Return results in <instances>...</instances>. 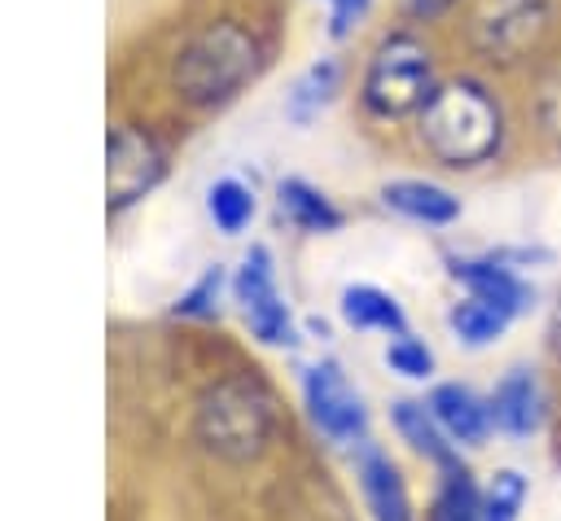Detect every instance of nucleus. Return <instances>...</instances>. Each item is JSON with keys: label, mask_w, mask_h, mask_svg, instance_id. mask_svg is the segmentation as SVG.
Wrapping results in <instances>:
<instances>
[{"label": "nucleus", "mask_w": 561, "mask_h": 521, "mask_svg": "<svg viewBox=\"0 0 561 521\" xmlns=\"http://www.w3.org/2000/svg\"><path fill=\"white\" fill-rule=\"evenodd\" d=\"M302 390H307V407H311V420L346 442V438H359L364 433V403L359 394L351 390V381L337 372V363H316L302 372Z\"/></svg>", "instance_id": "8"}, {"label": "nucleus", "mask_w": 561, "mask_h": 521, "mask_svg": "<svg viewBox=\"0 0 561 521\" xmlns=\"http://www.w3.org/2000/svg\"><path fill=\"white\" fill-rule=\"evenodd\" d=\"M430 412L443 425V433H451L456 442H478L486 433V407L465 385H438L430 398Z\"/></svg>", "instance_id": "11"}, {"label": "nucleus", "mask_w": 561, "mask_h": 521, "mask_svg": "<svg viewBox=\"0 0 561 521\" xmlns=\"http://www.w3.org/2000/svg\"><path fill=\"white\" fill-rule=\"evenodd\" d=\"M421 140L447 166H478L504 140L500 101L478 79H447L421 105Z\"/></svg>", "instance_id": "1"}, {"label": "nucleus", "mask_w": 561, "mask_h": 521, "mask_svg": "<svg viewBox=\"0 0 561 521\" xmlns=\"http://www.w3.org/2000/svg\"><path fill=\"white\" fill-rule=\"evenodd\" d=\"M513 315L504 311V306H495V302H486V298H473L469 293V302H460L456 311H451V328L465 337V341H491L504 324H508Z\"/></svg>", "instance_id": "18"}, {"label": "nucleus", "mask_w": 561, "mask_h": 521, "mask_svg": "<svg viewBox=\"0 0 561 521\" xmlns=\"http://www.w3.org/2000/svg\"><path fill=\"white\" fill-rule=\"evenodd\" d=\"M276 206H280V215H285L294 228H302V232H329V228L342 223V215L329 206V197H324L320 188H311L307 180H280Z\"/></svg>", "instance_id": "13"}, {"label": "nucleus", "mask_w": 561, "mask_h": 521, "mask_svg": "<svg viewBox=\"0 0 561 521\" xmlns=\"http://www.w3.org/2000/svg\"><path fill=\"white\" fill-rule=\"evenodd\" d=\"M359 486H364V499H368L373 521H412L403 482H399V473L390 468V460L364 455V464H359Z\"/></svg>", "instance_id": "10"}, {"label": "nucleus", "mask_w": 561, "mask_h": 521, "mask_svg": "<svg viewBox=\"0 0 561 521\" xmlns=\"http://www.w3.org/2000/svg\"><path fill=\"white\" fill-rule=\"evenodd\" d=\"M495 420L508 429V433H530L539 425V385L530 372H513L500 390H495V403H491Z\"/></svg>", "instance_id": "15"}, {"label": "nucleus", "mask_w": 561, "mask_h": 521, "mask_svg": "<svg viewBox=\"0 0 561 521\" xmlns=\"http://www.w3.org/2000/svg\"><path fill=\"white\" fill-rule=\"evenodd\" d=\"M430 521H482V503H478V490L465 468H456V464L443 468V490L434 499Z\"/></svg>", "instance_id": "17"}, {"label": "nucleus", "mask_w": 561, "mask_h": 521, "mask_svg": "<svg viewBox=\"0 0 561 521\" xmlns=\"http://www.w3.org/2000/svg\"><path fill=\"white\" fill-rule=\"evenodd\" d=\"M219 285H224V276H219V267L215 271H206L180 302H175V315H215V298H219Z\"/></svg>", "instance_id": "24"}, {"label": "nucleus", "mask_w": 561, "mask_h": 521, "mask_svg": "<svg viewBox=\"0 0 561 521\" xmlns=\"http://www.w3.org/2000/svg\"><path fill=\"white\" fill-rule=\"evenodd\" d=\"M394 425L408 433V442H412L416 451H425V455H430V460H438L443 468H447V464H456V460H451V451H447V442L438 438V429H443V425L434 420V412L425 416V407H416V403H399Z\"/></svg>", "instance_id": "19"}, {"label": "nucleus", "mask_w": 561, "mask_h": 521, "mask_svg": "<svg viewBox=\"0 0 561 521\" xmlns=\"http://www.w3.org/2000/svg\"><path fill=\"white\" fill-rule=\"evenodd\" d=\"M206 206H210V219H215L219 232H241V228L250 223V215H254V197H250V188L237 184V180H219V184L210 188Z\"/></svg>", "instance_id": "20"}, {"label": "nucleus", "mask_w": 561, "mask_h": 521, "mask_svg": "<svg viewBox=\"0 0 561 521\" xmlns=\"http://www.w3.org/2000/svg\"><path fill=\"white\" fill-rule=\"evenodd\" d=\"M386 363H390L394 372H403V377H425V372L434 368V355H430L421 341H412L408 333H399V337L390 341V350H386Z\"/></svg>", "instance_id": "23"}, {"label": "nucleus", "mask_w": 561, "mask_h": 521, "mask_svg": "<svg viewBox=\"0 0 561 521\" xmlns=\"http://www.w3.org/2000/svg\"><path fill=\"white\" fill-rule=\"evenodd\" d=\"M237 302H241V315L250 324V333L267 346H285L294 341V324H289V311L276 293V280H272V258L263 245H254L237 271Z\"/></svg>", "instance_id": "6"}, {"label": "nucleus", "mask_w": 561, "mask_h": 521, "mask_svg": "<svg viewBox=\"0 0 561 521\" xmlns=\"http://www.w3.org/2000/svg\"><path fill=\"white\" fill-rule=\"evenodd\" d=\"M337 79H342V66L333 61V57H320V61H311L307 70H302V79L294 83V92H289V101H285V114L294 118V123H307V118H316L329 101H333V92H337Z\"/></svg>", "instance_id": "14"}, {"label": "nucleus", "mask_w": 561, "mask_h": 521, "mask_svg": "<svg viewBox=\"0 0 561 521\" xmlns=\"http://www.w3.org/2000/svg\"><path fill=\"white\" fill-rule=\"evenodd\" d=\"M522 499H526V482L513 468L495 473V482H491V490L482 499V521H517Z\"/></svg>", "instance_id": "22"}, {"label": "nucleus", "mask_w": 561, "mask_h": 521, "mask_svg": "<svg viewBox=\"0 0 561 521\" xmlns=\"http://www.w3.org/2000/svg\"><path fill=\"white\" fill-rule=\"evenodd\" d=\"M535 118H539L543 136L561 144V53L548 57L535 79Z\"/></svg>", "instance_id": "21"}, {"label": "nucleus", "mask_w": 561, "mask_h": 521, "mask_svg": "<svg viewBox=\"0 0 561 521\" xmlns=\"http://www.w3.org/2000/svg\"><path fill=\"white\" fill-rule=\"evenodd\" d=\"M259 70V39L241 22H210L202 26L175 61V88L193 105L228 101L241 83H250Z\"/></svg>", "instance_id": "2"}, {"label": "nucleus", "mask_w": 561, "mask_h": 521, "mask_svg": "<svg viewBox=\"0 0 561 521\" xmlns=\"http://www.w3.org/2000/svg\"><path fill=\"white\" fill-rule=\"evenodd\" d=\"M329 4V35L333 39H342V35H351V26L364 18V9H368V0H324Z\"/></svg>", "instance_id": "25"}, {"label": "nucleus", "mask_w": 561, "mask_h": 521, "mask_svg": "<svg viewBox=\"0 0 561 521\" xmlns=\"http://www.w3.org/2000/svg\"><path fill=\"white\" fill-rule=\"evenodd\" d=\"M381 201L416 223H451L460 215V201L430 180H394L381 188Z\"/></svg>", "instance_id": "9"}, {"label": "nucleus", "mask_w": 561, "mask_h": 521, "mask_svg": "<svg viewBox=\"0 0 561 521\" xmlns=\"http://www.w3.org/2000/svg\"><path fill=\"white\" fill-rule=\"evenodd\" d=\"M105 158H110V206H131L136 197H145L158 180H162V149L153 144V136L136 131V127H114L110 131V144H105Z\"/></svg>", "instance_id": "7"}, {"label": "nucleus", "mask_w": 561, "mask_h": 521, "mask_svg": "<svg viewBox=\"0 0 561 521\" xmlns=\"http://www.w3.org/2000/svg\"><path fill=\"white\" fill-rule=\"evenodd\" d=\"M552 26V0H478L469 18L473 48L486 61H522Z\"/></svg>", "instance_id": "4"}, {"label": "nucleus", "mask_w": 561, "mask_h": 521, "mask_svg": "<svg viewBox=\"0 0 561 521\" xmlns=\"http://www.w3.org/2000/svg\"><path fill=\"white\" fill-rule=\"evenodd\" d=\"M342 315L346 324L355 328H390V333H403V311L390 293L373 289V285H351L342 293Z\"/></svg>", "instance_id": "16"}, {"label": "nucleus", "mask_w": 561, "mask_h": 521, "mask_svg": "<svg viewBox=\"0 0 561 521\" xmlns=\"http://www.w3.org/2000/svg\"><path fill=\"white\" fill-rule=\"evenodd\" d=\"M434 92L430 79V53L416 35H386L364 70V105L377 118H403L421 109Z\"/></svg>", "instance_id": "3"}, {"label": "nucleus", "mask_w": 561, "mask_h": 521, "mask_svg": "<svg viewBox=\"0 0 561 521\" xmlns=\"http://www.w3.org/2000/svg\"><path fill=\"white\" fill-rule=\"evenodd\" d=\"M456 276L469 285L473 298H486V302L504 306L508 315H517V311L530 306V289L508 267H495V263H456Z\"/></svg>", "instance_id": "12"}, {"label": "nucleus", "mask_w": 561, "mask_h": 521, "mask_svg": "<svg viewBox=\"0 0 561 521\" xmlns=\"http://www.w3.org/2000/svg\"><path fill=\"white\" fill-rule=\"evenodd\" d=\"M202 438L219 455L232 460L254 455L267 438V398L245 381L219 385L202 407Z\"/></svg>", "instance_id": "5"}]
</instances>
